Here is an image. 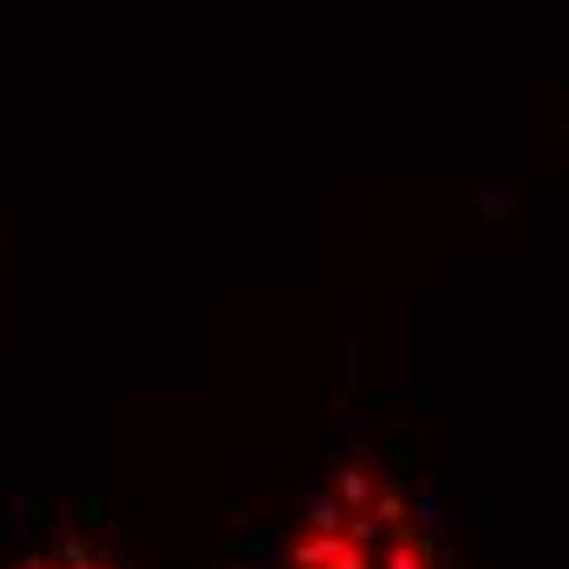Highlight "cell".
<instances>
[{
    "label": "cell",
    "instance_id": "cell-1",
    "mask_svg": "<svg viewBox=\"0 0 569 569\" xmlns=\"http://www.w3.org/2000/svg\"><path fill=\"white\" fill-rule=\"evenodd\" d=\"M288 569H465L446 511L380 452L335 458L288 530Z\"/></svg>",
    "mask_w": 569,
    "mask_h": 569
},
{
    "label": "cell",
    "instance_id": "cell-2",
    "mask_svg": "<svg viewBox=\"0 0 569 569\" xmlns=\"http://www.w3.org/2000/svg\"><path fill=\"white\" fill-rule=\"evenodd\" d=\"M0 569H118V557L86 543V537H59V543H40V550H27V557H13Z\"/></svg>",
    "mask_w": 569,
    "mask_h": 569
}]
</instances>
